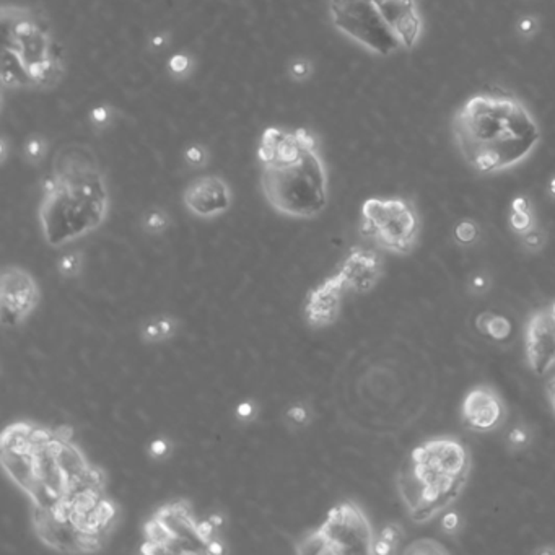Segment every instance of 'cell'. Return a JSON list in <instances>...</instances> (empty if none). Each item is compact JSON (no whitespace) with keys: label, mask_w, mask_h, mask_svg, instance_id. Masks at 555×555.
I'll return each instance as SVG.
<instances>
[{"label":"cell","mask_w":555,"mask_h":555,"mask_svg":"<svg viewBox=\"0 0 555 555\" xmlns=\"http://www.w3.org/2000/svg\"><path fill=\"white\" fill-rule=\"evenodd\" d=\"M72 431L16 422L0 440V457L8 477L30 497L33 510H47L104 488L103 471L90 464L72 443Z\"/></svg>","instance_id":"obj_1"},{"label":"cell","mask_w":555,"mask_h":555,"mask_svg":"<svg viewBox=\"0 0 555 555\" xmlns=\"http://www.w3.org/2000/svg\"><path fill=\"white\" fill-rule=\"evenodd\" d=\"M109 189L95 148L85 142L60 145L43 181L39 225L52 248L98 230L108 217Z\"/></svg>","instance_id":"obj_2"},{"label":"cell","mask_w":555,"mask_h":555,"mask_svg":"<svg viewBox=\"0 0 555 555\" xmlns=\"http://www.w3.org/2000/svg\"><path fill=\"white\" fill-rule=\"evenodd\" d=\"M462 160L477 173H499L530 157L541 129L517 96L481 91L462 103L451 122Z\"/></svg>","instance_id":"obj_3"},{"label":"cell","mask_w":555,"mask_h":555,"mask_svg":"<svg viewBox=\"0 0 555 555\" xmlns=\"http://www.w3.org/2000/svg\"><path fill=\"white\" fill-rule=\"evenodd\" d=\"M261 189L269 205L292 218H315L328 205V170L316 135L267 127L258 145Z\"/></svg>","instance_id":"obj_4"},{"label":"cell","mask_w":555,"mask_h":555,"mask_svg":"<svg viewBox=\"0 0 555 555\" xmlns=\"http://www.w3.org/2000/svg\"><path fill=\"white\" fill-rule=\"evenodd\" d=\"M2 87L54 90L65 77V54L46 13L33 7L2 5Z\"/></svg>","instance_id":"obj_5"},{"label":"cell","mask_w":555,"mask_h":555,"mask_svg":"<svg viewBox=\"0 0 555 555\" xmlns=\"http://www.w3.org/2000/svg\"><path fill=\"white\" fill-rule=\"evenodd\" d=\"M473 471L469 448L457 438L427 440L409 453L398 473V492L409 517L427 523L464 490Z\"/></svg>","instance_id":"obj_6"},{"label":"cell","mask_w":555,"mask_h":555,"mask_svg":"<svg viewBox=\"0 0 555 555\" xmlns=\"http://www.w3.org/2000/svg\"><path fill=\"white\" fill-rule=\"evenodd\" d=\"M328 8L339 33L383 57L411 51L424 30L416 0H329Z\"/></svg>","instance_id":"obj_7"},{"label":"cell","mask_w":555,"mask_h":555,"mask_svg":"<svg viewBox=\"0 0 555 555\" xmlns=\"http://www.w3.org/2000/svg\"><path fill=\"white\" fill-rule=\"evenodd\" d=\"M374 534L367 514L354 501H342L328 513L316 531L299 541L297 552L305 555L373 554Z\"/></svg>","instance_id":"obj_8"},{"label":"cell","mask_w":555,"mask_h":555,"mask_svg":"<svg viewBox=\"0 0 555 555\" xmlns=\"http://www.w3.org/2000/svg\"><path fill=\"white\" fill-rule=\"evenodd\" d=\"M360 231L389 253L407 254L417 245L420 218L412 202L403 197H370L362 205Z\"/></svg>","instance_id":"obj_9"},{"label":"cell","mask_w":555,"mask_h":555,"mask_svg":"<svg viewBox=\"0 0 555 555\" xmlns=\"http://www.w3.org/2000/svg\"><path fill=\"white\" fill-rule=\"evenodd\" d=\"M145 554H209L199 521L188 501H171L158 508L144 528Z\"/></svg>","instance_id":"obj_10"},{"label":"cell","mask_w":555,"mask_h":555,"mask_svg":"<svg viewBox=\"0 0 555 555\" xmlns=\"http://www.w3.org/2000/svg\"><path fill=\"white\" fill-rule=\"evenodd\" d=\"M39 303V287L23 267L7 266L2 271L0 287V319L3 328H19Z\"/></svg>","instance_id":"obj_11"},{"label":"cell","mask_w":555,"mask_h":555,"mask_svg":"<svg viewBox=\"0 0 555 555\" xmlns=\"http://www.w3.org/2000/svg\"><path fill=\"white\" fill-rule=\"evenodd\" d=\"M526 360L531 372L544 376L555 365V315L550 306L539 308L530 316L524 331Z\"/></svg>","instance_id":"obj_12"},{"label":"cell","mask_w":555,"mask_h":555,"mask_svg":"<svg viewBox=\"0 0 555 555\" xmlns=\"http://www.w3.org/2000/svg\"><path fill=\"white\" fill-rule=\"evenodd\" d=\"M183 202L194 217L207 220L227 212L233 204V194L223 178L217 174H204L188 184Z\"/></svg>","instance_id":"obj_13"},{"label":"cell","mask_w":555,"mask_h":555,"mask_svg":"<svg viewBox=\"0 0 555 555\" xmlns=\"http://www.w3.org/2000/svg\"><path fill=\"white\" fill-rule=\"evenodd\" d=\"M461 417L469 430L487 433L503 424L506 409L495 389L490 386H475L462 399Z\"/></svg>","instance_id":"obj_14"},{"label":"cell","mask_w":555,"mask_h":555,"mask_svg":"<svg viewBox=\"0 0 555 555\" xmlns=\"http://www.w3.org/2000/svg\"><path fill=\"white\" fill-rule=\"evenodd\" d=\"M383 259L372 249L354 248L349 256L339 266L337 275L341 277L347 292L367 293L383 277Z\"/></svg>","instance_id":"obj_15"},{"label":"cell","mask_w":555,"mask_h":555,"mask_svg":"<svg viewBox=\"0 0 555 555\" xmlns=\"http://www.w3.org/2000/svg\"><path fill=\"white\" fill-rule=\"evenodd\" d=\"M347 292L346 285L337 272L316 285L308 293L305 302V316L308 324L313 328H326L337 319L341 311L343 293Z\"/></svg>","instance_id":"obj_16"},{"label":"cell","mask_w":555,"mask_h":555,"mask_svg":"<svg viewBox=\"0 0 555 555\" xmlns=\"http://www.w3.org/2000/svg\"><path fill=\"white\" fill-rule=\"evenodd\" d=\"M179 323L173 316H153L140 326V339L147 343H160L173 339L178 332Z\"/></svg>","instance_id":"obj_17"},{"label":"cell","mask_w":555,"mask_h":555,"mask_svg":"<svg viewBox=\"0 0 555 555\" xmlns=\"http://www.w3.org/2000/svg\"><path fill=\"white\" fill-rule=\"evenodd\" d=\"M475 328L484 336L495 342H505L512 337L513 324L506 316L497 315L493 311H484L475 319Z\"/></svg>","instance_id":"obj_18"},{"label":"cell","mask_w":555,"mask_h":555,"mask_svg":"<svg viewBox=\"0 0 555 555\" xmlns=\"http://www.w3.org/2000/svg\"><path fill=\"white\" fill-rule=\"evenodd\" d=\"M510 227L518 235H524L534 228V215H532L531 204L526 197H517L512 202V212H510Z\"/></svg>","instance_id":"obj_19"},{"label":"cell","mask_w":555,"mask_h":555,"mask_svg":"<svg viewBox=\"0 0 555 555\" xmlns=\"http://www.w3.org/2000/svg\"><path fill=\"white\" fill-rule=\"evenodd\" d=\"M404 539V531L399 524H387V526L383 528V531L380 532V537L374 541V549L373 554H393L399 549V544L403 543Z\"/></svg>","instance_id":"obj_20"},{"label":"cell","mask_w":555,"mask_h":555,"mask_svg":"<svg viewBox=\"0 0 555 555\" xmlns=\"http://www.w3.org/2000/svg\"><path fill=\"white\" fill-rule=\"evenodd\" d=\"M168 72L176 80H186L196 69V60L192 56L186 54V52H174L166 63Z\"/></svg>","instance_id":"obj_21"},{"label":"cell","mask_w":555,"mask_h":555,"mask_svg":"<svg viewBox=\"0 0 555 555\" xmlns=\"http://www.w3.org/2000/svg\"><path fill=\"white\" fill-rule=\"evenodd\" d=\"M144 231L148 235H161L170 228V215L163 209H150L144 214L142 218Z\"/></svg>","instance_id":"obj_22"},{"label":"cell","mask_w":555,"mask_h":555,"mask_svg":"<svg viewBox=\"0 0 555 555\" xmlns=\"http://www.w3.org/2000/svg\"><path fill=\"white\" fill-rule=\"evenodd\" d=\"M83 253L82 251H70V253L64 254L57 261V272L64 277V279H75L82 274L83 271Z\"/></svg>","instance_id":"obj_23"},{"label":"cell","mask_w":555,"mask_h":555,"mask_svg":"<svg viewBox=\"0 0 555 555\" xmlns=\"http://www.w3.org/2000/svg\"><path fill=\"white\" fill-rule=\"evenodd\" d=\"M25 158L26 161L32 163V165H38V163L43 161V158L46 157L47 153V142L43 135L33 134L30 135L28 140L25 142L23 147Z\"/></svg>","instance_id":"obj_24"},{"label":"cell","mask_w":555,"mask_h":555,"mask_svg":"<svg viewBox=\"0 0 555 555\" xmlns=\"http://www.w3.org/2000/svg\"><path fill=\"white\" fill-rule=\"evenodd\" d=\"M453 238H455L457 245H474L479 238V225L469 218L461 220L455 227V230H453Z\"/></svg>","instance_id":"obj_25"},{"label":"cell","mask_w":555,"mask_h":555,"mask_svg":"<svg viewBox=\"0 0 555 555\" xmlns=\"http://www.w3.org/2000/svg\"><path fill=\"white\" fill-rule=\"evenodd\" d=\"M404 554H429V555H438V554H449V549L444 547L442 543L435 539H417L412 544H409L406 549L403 550Z\"/></svg>","instance_id":"obj_26"},{"label":"cell","mask_w":555,"mask_h":555,"mask_svg":"<svg viewBox=\"0 0 555 555\" xmlns=\"http://www.w3.org/2000/svg\"><path fill=\"white\" fill-rule=\"evenodd\" d=\"M116 121V111L109 104H98L90 111V122L95 129L106 131Z\"/></svg>","instance_id":"obj_27"},{"label":"cell","mask_w":555,"mask_h":555,"mask_svg":"<svg viewBox=\"0 0 555 555\" xmlns=\"http://www.w3.org/2000/svg\"><path fill=\"white\" fill-rule=\"evenodd\" d=\"M183 157L191 168H204L209 163V150L202 144H191L184 148Z\"/></svg>","instance_id":"obj_28"},{"label":"cell","mask_w":555,"mask_h":555,"mask_svg":"<svg viewBox=\"0 0 555 555\" xmlns=\"http://www.w3.org/2000/svg\"><path fill=\"white\" fill-rule=\"evenodd\" d=\"M285 417H287L288 424H292L295 427H303L308 425L311 420V411L306 404L303 403H295L287 409L285 412Z\"/></svg>","instance_id":"obj_29"},{"label":"cell","mask_w":555,"mask_h":555,"mask_svg":"<svg viewBox=\"0 0 555 555\" xmlns=\"http://www.w3.org/2000/svg\"><path fill=\"white\" fill-rule=\"evenodd\" d=\"M313 73V64L306 57H295L292 63L288 64V75L295 82L308 80Z\"/></svg>","instance_id":"obj_30"},{"label":"cell","mask_w":555,"mask_h":555,"mask_svg":"<svg viewBox=\"0 0 555 555\" xmlns=\"http://www.w3.org/2000/svg\"><path fill=\"white\" fill-rule=\"evenodd\" d=\"M235 416L236 420L241 422V424H251V422L258 417L256 403L251 399L241 400V403L235 407Z\"/></svg>","instance_id":"obj_31"},{"label":"cell","mask_w":555,"mask_h":555,"mask_svg":"<svg viewBox=\"0 0 555 555\" xmlns=\"http://www.w3.org/2000/svg\"><path fill=\"white\" fill-rule=\"evenodd\" d=\"M521 240H523L524 248H526L528 251H532V253L543 249L545 245L544 231L539 230V228H536V227L531 228L530 231L524 233V235H521Z\"/></svg>","instance_id":"obj_32"},{"label":"cell","mask_w":555,"mask_h":555,"mask_svg":"<svg viewBox=\"0 0 555 555\" xmlns=\"http://www.w3.org/2000/svg\"><path fill=\"white\" fill-rule=\"evenodd\" d=\"M171 453V443L166 438H155L148 444V455L153 460H165Z\"/></svg>","instance_id":"obj_33"},{"label":"cell","mask_w":555,"mask_h":555,"mask_svg":"<svg viewBox=\"0 0 555 555\" xmlns=\"http://www.w3.org/2000/svg\"><path fill=\"white\" fill-rule=\"evenodd\" d=\"M508 443L513 449H524L531 443V435L524 427H517L508 433Z\"/></svg>","instance_id":"obj_34"},{"label":"cell","mask_w":555,"mask_h":555,"mask_svg":"<svg viewBox=\"0 0 555 555\" xmlns=\"http://www.w3.org/2000/svg\"><path fill=\"white\" fill-rule=\"evenodd\" d=\"M457 526H460V518H457V514L455 513H449L446 517L443 518L442 521V528L446 532H453L457 530Z\"/></svg>","instance_id":"obj_35"},{"label":"cell","mask_w":555,"mask_h":555,"mask_svg":"<svg viewBox=\"0 0 555 555\" xmlns=\"http://www.w3.org/2000/svg\"><path fill=\"white\" fill-rule=\"evenodd\" d=\"M471 285H473V290L475 293H482V292H486V290L488 288V280L484 275L479 274V275L473 277V280H471Z\"/></svg>","instance_id":"obj_36"},{"label":"cell","mask_w":555,"mask_h":555,"mask_svg":"<svg viewBox=\"0 0 555 555\" xmlns=\"http://www.w3.org/2000/svg\"><path fill=\"white\" fill-rule=\"evenodd\" d=\"M518 28L523 34H531L534 33L536 30V21L534 19H531V16H524V19H521V21H519Z\"/></svg>","instance_id":"obj_37"},{"label":"cell","mask_w":555,"mask_h":555,"mask_svg":"<svg viewBox=\"0 0 555 555\" xmlns=\"http://www.w3.org/2000/svg\"><path fill=\"white\" fill-rule=\"evenodd\" d=\"M545 394H547L549 404L555 414V374L547 381V385H545Z\"/></svg>","instance_id":"obj_38"},{"label":"cell","mask_w":555,"mask_h":555,"mask_svg":"<svg viewBox=\"0 0 555 555\" xmlns=\"http://www.w3.org/2000/svg\"><path fill=\"white\" fill-rule=\"evenodd\" d=\"M150 44H152L155 49H161L163 46L168 44V36H166V34H161V33L155 34V36H152V39H150Z\"/></svg>","instance_id":"obj_39"},{"label":"cell","mask_w":555,"mask_h":555,"mask_svg":"<svg viewBox=\"0 0 555 555\" xmlns=\"http://www.w3.org/2000/svg\"><path fill=\"white\" fill-rule=\"evenodd\" d=\"M209 519L210 521H212V524L215 528H217V530H220V528H222V524H223V517L222 514H212V517H209Z\"/></svg>","instance_id":"obj_40"},{"label":"cell","mask_w":555,"mask_h":555,"mask_svg":"<svg viewBox=\"0 0 555 555\" xmlns=\"http://www.w3.org/2000/svg\"><path fill=\"white\" fill-rule=\"evenodd\" d=\"M7 160V142L5 139H2V161Z\"/></svg>","instance_id":"obj_41"},{"label":"cell","mask_w":555,"mask_h":555,"mask_svg":"<svg viewBox=\"0 0 555 555\" xmlns=\"http://www.w3.org/2000/svg\"><path fill=\"white\" fill-rule=\"evenodd\" d=\"M550 194L555 196V178L552 179V181H550Z\"/></svg>","instance_id":"obj_42"},{"label":"cell","mask_w":555,"mask_h":555,"mask_svg":"<svg viewBox=\"0 0 555 555\" xmlns=\"http://www.w3.org/2000/svg\"><path fill=\"white\" fill-rule=\"evenodd\" d=\"M539 552H555V549H539Z\"/></svg>","instance_id":"obj_43"},{"label":"cell","mask_w":555,"mask_h":555,"mask_svg":"<svg viewBox=\"0 0 555 555\" xmlns=\"http://www.w3.org/2000/svg\"><path fill=\"white\" fill-rule=\"evenodd\" d=\"M550 310H552V313L555 315V302L552 303V305H550Z\"/></svg>","instance_id":"obj_44"}]
</instances>
